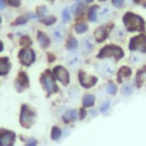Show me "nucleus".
<instances>
[{
  "instance_id": "nucleus-23",
  "label": "nucleus",
  "mask_w": 146,
  "mask_h": 146,
  "mask_svg": "<svg viewBox=\"0 0 146 146\" xmlns=\"http://www.w3.org/2000/svg\"><path fill=\"white\" fill-rule=\"evenodd\" d=\"M55 21H56V18L54 16H47L46 18L42 19V23L46 25H51L52 23H55Z\"/></svg>"
},
{
  "instance_id": "nucleus-3",
  "label": "nucleus",
  "mask_w": 146,
  "mask_h": 146,
  "mask_svg": "<svg viewBox=\"0 0 146 146\" xmlns=\"http://www.w3.org/2000/svg\"><path fill=\"white\" fill-rule=\"evenodd\" d=\"M130 49H136V50L145 52L146 51V36L145 35L135 36L130 42Z\"/></svg>"
},
{
  "instance_id": "nucleus-25",
  "label": "nucleus",
  "mask_w": 146,
  "mask_h": 146,
  "mask_svg": "<svg viewBox=\"0 0 146 146\" xmlns=\"http://www.w3.org/2000/svg\"><path fill=\"white\" fill-rule=\"evenodd\" d=\"M107 91H108L110 94L114 95V94L116 92V86H115L113 82H110V83L107 84Z\"/></svg>"
},
{
  "instance_id": "nucleus-38",
  "label": "nucleus",
  "mask_w": 146,
  "mask_h": 146,
  "mask_svg": "<svg viewBox=\"0 0 146 146\" xmlns=\"http://www.w3.org/2000/svg\"><path fill=\"white\" fill-rule=\"evenodd\" d=\"M100 1H105V0H100Z\"/></svg>"
},
{
  "instance_id": "nucleus-7",
  "label": "nucleus",
  "mask_w": 146,
  "mask_h": 146,
  "mask_svg": "<svg viewBox=\"0 0 146 146\" xmlns=\"http://www.w3.org/2000/svg\"><path fill=\"white\" fill-rule=\"evenodd\" d=\"M97 68H98V72H99L102 75H104V76L111 75V74L113 73V71H114L113 64H110L108 62H107V63H102V64H99V65L97 66Z\"/></svg>"
},
{
  "instance_id": "nucleus-27",
  "label": "nucleus",
  "mask_w": 146,
  "mask_h": 146,
  "mask_svg": "<svg viewBox=\"0 0 146 146\" xmlns=\"http://www.w3.org/2000/svg\"><path fill=\"white\" fill-rule=\"evenodd\" d=\"M76 47H78L76 40L73 39V38H71V39L68 40V48H70L71 50H73V49H76Z\"/></svg>"
},
{
  "instance_id": "nucleus-35",
  "label": "nucleus",
  "mask_w": 146,
  "mask_h": 146,
  "mask_svg": "<svg viewBox=\"0 0 146 146\" xmlns=\"http://www.w3.org/2000/svg\"><path fill=\"white\" fill-rule=\"evenodd\" d=\"M5 7V0H0V9H2Z\"/></svg>"
},
{
  "instance_id": "nucleus-28",
  "label": "nucleus",
  "mask_w": 146,
  "mask_h": 146,
  "mask_svg": "<svg viewBox=\"0 0 146 146\" xmlns=\"http://www.w3.org/2000/svg\"><path fill=\"white\" fill-rule=\"evenodd\" d=\"M59 136H60V130L57 127L54 128L52 129V133H51V138L52 139H57V138H59Z\"/></svg>"
},
{
  "instance_id": "nucleus-20",
  "label": "nucleus",
  "mask_w": 146,
  "mask_h": 146,
  "mask_svg": "<svg viewBox=\"0 0 146 146\" xmlns=\"http://www.w3.org/2000/svg\"><path fill=\"white\" fill-rule=\"evenodd\" d=\"M94 104V96L91 95H87L84 98H83V105L84 107H89Z\"/></svg>"
},
{
  "instance_id": "nucleus-15",
  "label": "nucleus",
  "mask_w": 146,
  "mask_h": 146,
  "mask_svg": "<svg viewBox=\"0 0 146 146\" xmlns=\"http://www.w3.org/2000/svg\"><path fill=\"white\" fill-rule=\"evenodd\" d=\"M130 74H131V71H130L128 67H122V68L119 71L117 80H119V81H123V80H125Z\"/></svg>"
},
{
  "instance_id": "nucleus-34",
  "label": "nucleus",
  "mask_w": 146,
  "mask_h": 146,
  "mask_svg": "<svg viewBox=\"0 0 146 146\" xmlns=\"http://www.w3.org/2000/svg\"><path fill=\"white\" fill-rule=\"evenodd\" d=\"M26 146H35V140L31 139V140L27 143V145H26Z\"/></svg>"
},
{
  "instance_id": "nucleus-6",
  "label": "nucleus",
  "mask_w": 146,
  "mask_h": 146,
  "mask_svg": "<svg viewBox=\"0 0 146 146\" xmlns=\"http://www.w3.org/2000/svg\"><path fill=\"white\" fill-rule=\"evenodd\" d=\"M54 73L56 75V78L63 83V84H67L68 83V73L66 70H64V67L62 66H57L54 68Z\"/></svg>"
},
{
  "instance_id": "nucleus-12",
  "label": "nucleus",
  "mask_w": 146,
  "mask_h": 146,
  "mask_svg": "<svg viewBox=\"0 0 146 146\" xmlns=\"http://www.w3.org/2000/svg\"><path fill=\"white\" fill-rule=\"evenodd\" d=\"M81 48H82V51H83V54H89L90 51H91V49H92V40L90 39V38H84L83 40H82V46H81Z\"/></svg>"
},
{
  "instance_id": "nucleus-21",
  "label": "nucleus",
  "mask_w": 146,
  "mask_h": 146,
  "mask_svg": "<svg viewBox=\"0 0 146 146\" xmlns=\"http://www.w3.org/2000/svg\"><path fill=\"white\" fill-rule=\"evenodd\" d=\"M75 115H76V113H75V111H70V112H67L65 115H64V120L65 121H72V120H74L75 119Z\"/></svg>"
},
{
  "instance_id": "nucleus-24",
  "label": "nucleus",
  "mask_w": 146,
  "mask_h": 146,
  "mask_svg": "<svg viewBox=\"0 0 146 146\" xmlns=\"http://www.w3.org/2000/svg\"><path fill=\"white\" fill-rule=\"evenodd\" d=\"M87 31V25L86 24H78L75 25V32L76 33H83Z\"/></svg>"
},
{
  "instance_id": "nucleus-29",
  "label": "nucleus",
  "mask_w": 146,
  "mask_h": 146,
  "mask_svg": "<svg viewBox=\"0 0 146 146\" xmlns=\"http://www.w3.org/2000/svg\"><path fill=\"white\" fill-rule=\"evenodd\" d=\"M62 15H63V19H64L65 22H67V21L70 19V13H68V9H67V8L63 10Z\"/></svg>"
},
{
  "instance_id": "nucleus-16",
  "label": "nucleus",
  "mask_w": 146,
  "mask_h": 146,
  "mask_svg": "<svg viewBox=\"0 0 146 146\" xmlns=\"http://www.w3.org/2000/svg\"><path fill=\"white\" fill-rule=\"evenodd\" d=\"M64 33H65V31H64L63 27H57V29L54 31V39H55L56 41L62 40V38L64 36Z\"/></svg>"
},
{
  "instance_id": "nucleus-36",
  "label": "nucleus",
  "mask_w": 146,
  "mask_h": 146,
  "mask_svg": "<svg viewBox=\"0 0 146 146\" xmlns=\"http://www.w3.org/2000/svg\"><path fill=\"white\" fill-rule=\"evenodd\" d=\"M2 48H3V47H2V43H1V42H0V51H1V50H2Z\"/></svg>"
},
{
  "instance_id": "nucleus-17",
  "label": "nucleus",
  "mask_w": 146,
  "mask_h": 146,
  "mask_svg": "<svg viewBox=\"0 0 146 146\" xmlns=\"http://www.w3.org/2000/svg\"><path fill=\"white\" fill-rule=\"evenodd\" d=\"M38 40H39L40 44L43 46V47L48 46V43H49V39H48V36H47L44 33H39V35H38Z\"/></svg>"
},
{
  "instance_id": "nucleus-19",
  "label": "nucleus",
  "mask_w": 146,
  "mask_h": 146,
  "mask_svg": "<svg viewBox=\"0 0 146 146\" xmlns=\"http://www.w3.org/2000/svg\"><path fill=\"white\" fill-rule=\"evenodd\" d=\"M131 91H132V86H131L130 83H125V84H123V87H122V89H121V92H122L124 96L130 95Z\"/></svg>"
},
{
  "instance_id": "nucleus-10",
  "label": "nucleus",
  "mask_w": 146,
  "mask_h": 146,
  "mask_svg": "<svg viewBox=\"0 0 146 146\" xmlns=\"http://www.w3.org/2000/svg\"><path fill=\"white\" fill-rule=\"evenodd\" d=\"M80 82L83 87L89 88L96 83V78L94 76H87L84 73H80Z\"/></svg>"
},
{
  "instance_id": "nucleus-32",
  "label": "nucleus",
  "mask_w": 146,
  "mask_h": 146,
  "mask_svg": "<svg viewBox=\"0 0 146 146\" xmlns=\"http://www.w3.org/2000/svg\"><path fill=\"white\" fill-rule=\"evenodd\" d=\"M112 2H113V5L116 6V7H121V6L123 5V0H113Z\"/></svg>"
},
{
  "instance_id": "nucleus-18",
  "label": "nucleus",
  "mask_w": 146,
  "mask_h": 146,
  "mask_svg": "<svg viewBox=\"0 0 146 146\" xmlns=\"http://www.w3.org/2000/svg\"><path fill=\"white\" fill-rule=\"evenodd\" d=\"M97 10H98V7L97 6H92L90 8V11H89V19L95 22L97 19Z\"/></svg>"
},
{
  "instance_id": "nucleus-8",
  "label": "nucleus",
  "mask_w": 146,
  "mask_h": 146,
  "mask_svg": "<svg viewBox=\"0 0 146 146\" xmlns=\"http://www.w3.org/2000/svg\"><path fill=\"white\" fill-rule=\"evenodd\" d=\"M81 62V55L76 51H72L70 52V55L67 56V64L71 66V67H75L80 64Z\"/></svg>"
},
{
  "instance_id": "nucleus-2",
  "label": "nucleus",
  "mask_w": 146,
  "mask_h": 146,
  "mask_svg": "<svg viewBox=\"0 0 146 146\" xmlns=\"http://www.w3.org/2000/svg\"><path fill=\"white\" fill-rule=\"evenodd\" d=\"M111 57V56H115V58H121L123 56V52L122 50L119 48V47H115V46H107L105 47L100 54L98 55V57Z\"/></svg>"
},
{
  "instance_id": "nucleus-37",
  "label": "nucleus",
  "mask_w": 146,
  "mask_h": 146,
  "mask_svg": "<svg viewBox=\"0 0 146 146\" xmlns=\"http://www.w3.org/2000/svg\"><path fill=\"white\" fill-rule=\"evenodd\" d=\"M0 23H1V18H0Z\"/></svg>"
},
{
  "instance_id": "nucleus-1",
  "label": "nucleus",
  "mask_w": 146,
  "mask_h": 146,
  "mask_svg": "<svg viewBox=\"0 0 146 146\" xmlns=\"http://www.w3.org/2000/svg\"><path fill=\"white\" fill-rule=\"evenodd\" d=\"M127 27L129 31H136V30H141L144 27V22L139 16H136L133 14H125L123 18Z\"/></svg>"
},
{
  "instance_id": "nucleus-26",
  "label": "nucleus",
  "mask_w": 146,
  "mask_h": 146,
  "mask_svg": "<svg viewBox=\"0 0 146 146\" xmlns=\"http://www.w3.org/2000/svg\"><path fill=\"white\" fill-rule=\"evenodd\" d=\"M141 59H143V57H141L140 55L133 54V55H132V57H131V59H130V62H131L132 64H137V63H139Z\"/></svg>"
},
{
  "instance_id": "nucleus-30",
  "label": "nucleus",
  "mask_w": 146,
  "mask_h": 146,
  "mask_svg": "<svg viewBox=\"0 0 146 146\" xmlns=\"http://www.w3.org/2000/svg\"><path fill=\"white\" fill-rule=\"evenodd\" d=\"M27 22V19L25 18V17H23V16H21V17H18L17 19H16V22H15V24H17V25H19V24H25Z\"/></svg>"
},
{
  "instance_id": "nucleus-33",
  "label": "nucleus",
  "mask_w": 146,
  "mask_h": 146,
  "mask_svg": "<svg viewBox=\"0 0 146 146\" xmlns=\"http://www.w3.org/2000/svg\"><path fill=\"white\" fill-rule=\"evenodd\" d=\"M108 104H110V103H105V104H104V105L102 106V108H100V111H102V112H104V111H106V110H107V106H108Z\"/></svg>"
},
{
  "instance_id": "nucleus-4",
  "label": "nucleus",
  "mask_w": 146,
  "mask_h": 146,
  "mask_svg": "<svg viewBox=\"0 0 146 146\" xmlns=\"http://www.w3.org/2000/svg\"><path fill=\"white\" fill-rule=\"evenodd\" d=\"M34 58H35L34 52L29 48H25L19 52V59L24 65H30L34 60Z\"/></svg>"
},
{
  "instance_id": "nucleus-22",
  "label": "nucleus",
  "mask_w": 146,
  "mask_h": 146,
  "mask_svg": "<svg viewBox=\"0 0 146 146\" xmlns=\"http://www.w3.org/2000/svg\"><path fill=\"white\" fill-rule=\"evenodd\" d=\"M110 14H111V11H110V9H108V8L103 9V10L100 11V19H102V21H105L106 18H108Z\"/></svg>"
},
{
  "instance_id": "nucleus-31",
  "label": "nucleus",
  "mask_w": 146,
  "mask_h": 146,
  "mask_svg": "<svg viewBox=\"0 0 146 146\" xmlns=\"http://www.w3.org/2000/svg\"><path fill=\"white\" fill-rule=\"evenodd\" d=\"M8 1L11 7H18L21 5V0H8Z\"/></svg>"
},
{
  "instance_id": "nucleus-5",
  "label": "nucleus",
  "mask_w": 146,
  "mask_h": 146,
  "mask_svg": "<svg viewBox=\"0 0 146 146\" xmlns=\"http://www.w3.org/2000/svg\"><path fill=\"white\" fill-rule=\"evenodd\" d=\"M42 84H43V88H44L48 92L56 91V89H57V87H56V84H55V81H54L52 76H51L49 73L43 74V76H42Z\"/></svg>"
},
{
  "instance_id": "nucleus-9",
  "label": "nucleus",
  "mask_w": 146,
  "mask_h": 146,
  "mask_svg": "<svg viewBox=\"0 0 146 146\" xmlns=\"http://www.w3.org/2000/svg\"><path fill=\"white\" fill-rule=\"evenodd\" d=\"M15 136L11 132H5L0 136V146H11Z\"/></svg>"
},
{
  "instance_id": "nucleus-13",
  "label": "nucleus",
  "mask_w": 146,
  "mask_h": 146,
  "mask_svg": "<svg viewBox=\"0 0 146 146\" xmlns=\"http://www.w3.org/2000/svg\"><path fill=\"white\" fill-rule=\"evenodd\" d=\"M9 68H10V64L8 58H0V74L1 75L7 74Z\"/></svg>"
},
{
  "instance_id": "nucleus-11",
  "label": "nucleus",
  "mask_w": 146,
  "mask_h": 146,
  "mask_svg": "<svg viewBox=\"0 0 146 146\" xmlns=\"http://www.w3.org/2000/svg\"><path fill=\"white\" fill-rule=\"evenodd\" d=\"M32 119H33L32 112H31L26 106H24V108H23V111H22V123L27 124V123H30V122L32 121Z\"/></svg>"
},
{
  "instance_id": "nucleus-14",
  "label": "nucleus",
  "mask_w": 146,
  "mask_h": 146,
  "mask_svg": "<svg viewBox=\"0 0 146 146\" xmlns=\"http://www.w3.org/2000/svg\"><path fill=\"white\" fill-rule=\"evenodd\" d=\"M96 40L98 41V42H100V41H104L105 39H106V36H107V32H106V29L105 27H99L97 31H96Z\"/></svg>"
}]
</instances>
